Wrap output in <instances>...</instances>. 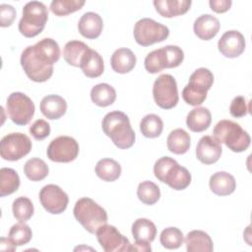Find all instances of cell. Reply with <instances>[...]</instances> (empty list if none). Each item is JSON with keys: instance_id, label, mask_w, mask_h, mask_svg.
Returning <instances> with one entry per match:
<instances>
[{"instance_id": "b9f144b4", "label": "cell", "mask_w": 252, "mask_h": 252, "mask_svg": "<svg viewBox=\"0 0 252 252\" xmlns=\"http://www.w3.org/2000/svg\"><path fill=\"white\" fill-rule=\"evenodd\" d=\"M229 112L235 118L245 116L249 112V106L247 105L245 97L241 95L235 96L230 103Z\"/></svg>"}, {"instance_id": "f546056e", "label": "cell", "mask_w": 252, "mask_h": 252, "mask_svg": "<svg viewBox=\"0 0 252 252\" xmlns=\"http://www.w3.org/2000/svg\"><path fill=\"white\" fill-rule=\"evenodd\" d=\"M91 98L97 106L105 107L115 101L116 92L112 86L106 83L97 84L91 90Z\"/></svg>"}, {"instance_id": "e0dca14e", "label": "cell", "mask_w": 252, "mask_h": 252, "mask_svg": "<svg viewBox=\"0 0 252 252\" xmlns=\"http://www.w3.org/2000/svg\"><path fill=\"white\" fill-rule=\"evenodd\" d=\"M221 144L213 136H203L196 147L197 158L205 164L217 162L221 156Z\"/></svg>"}, {"instance_id": "d4e9b609", "label": "cell", "mask_w": 252, "mask_h": 252, "mask_svg": "<svg viewBox=\"0 0 252 252\" xmlns=\"http://www.w3.org/2000/svg\"><path fill=\"white\" fill-rule=\"evenodd\" d=\"M80 68L87 77L97 78L104 71L102 57L97 51L89 48L81 60Z\"/></svg>"}, {"instance_id": "2e32d148", "label": "cell", "mask_w": 252, "mask_h": 252, "mask_svg": "<svg viewBox=\"0 0 252 252\" xmlns=\"http://www.w3.org/2000/svg\"><path fill=\"white\" fill-rule=\"evenodd\" d=\"M220 52L227 58H235L241 55L245 49V38L238 31H227L218 41Z\"/></svg>"}, {"instance_id": "d6a6232c", "label": "cell", "mask_w": 252, "mask_h": 252, "mask_svg": "<svg viewBox=\"0 0 252 252\" xmlns=\"http://www.w3.org/2000/svg\"><path fill=\"white\" fill-rule=\"evenodd\" d=\"M20 187V177L16 170L9 167L0 169V196L5 197L16 192Z\"/></svg>"}, {"instance_id": "e575fe53", "label": "cell", "mask_w": 252, "mask_h": 252, "mask_svg": "<svg viewBox=\"0 0 252 252\" xmlns=\"http://www.w3.org/2000/svg\"><path fill=\"white\" fill-rule=\"evenodd\" d=\"M140 130L147 138H157L163 130V122L157 114H147L140 122Z\"/></svg>"}, {"instance_id": "6da1fadb", "label": "cell", "mask_w": 252, "mask_h": 252, "mask_svg": "<svg viewBox=\"0 0 252 252\" xmlns=\"http://www.w3.org/2000/svg\"><path fill=\"white\" fill-rule=\"evenodd\" d=\"M104 134L113 144L122 150L131 148L135 143V132L131 127L128 116L122 111L108 112L101 122Z\"/></svg>"}, {"instance_id": "ee69618b", "label": "cell", "mask_w": 252, "mask_h": 252, "mask_svg": "<svg viewBox=\"0 0 252 252\" xmlns=\"http://www.w3.org/2000/svg\"><path fill=\"white\" fill-rule=\"evenodd\" d=\"M232 2L230 0H210L209 5L211 9L216 13H224L231 7Z\"/></svg>"}, {"instance_id": "4fadbf2b", "label": "cell", "mask_w": 252, "mask_h": 252, "mask_svg": "<svg viewBox=\"0 0 252 252\" xmlns=\"http://www.w3.org/2000/svg\"><path fill=\"white\" fill-rule=\"evenodd\" d=\"M21 65L28 78L36 83L47 81L53 74V66H48L41 63L35 57L32 50V45L28 46L22 52Z\"/></svg>"}, {"instance_id": "74e56055", "label": "cell", "mask_w": 252, "mask_h": 252, "mask_svg": "<svg viewBox=\"0 0 252 252\" xmlns=\"http://www.w3.org/2000/svg\"><path fill=\"white\" fill-rule=\"evenodd\" d=\"M159 241L160 244L166 249H177L182 245L184 236L179 228L170 226L161 231Z\"/></svg>"}, {"instance_id": "d590c367", "label": "cell", "mask_w": 252, "mask_h": 252, "mask_svg": "<svg viewBox=\"0 0 252 252\" xmlns=\"http://www.w3.org/2000/svg\"><path fill=\"white\" fill-rule=\"evenodd\" d=\"M137 196L142 203L151 206L159 200L160 191L156 183L146 180L139 184L137 189Z\"/></svg>"}, {"instance_id": "ab89813d", "label": "cell", "mask_w": 252, "mask_h": 252, "mask_svg": "<svg viewBox=\"0 0 252 252\" xmlns=\"http://www.w3.org/2000/svg\"><path fill=\"white\" fill-rule=\"evenodd\" d=\"M85 3L84 0H53L50 10L56 16H67L82 9Z\"/></svg>"}, {"instance_id": "ba28073f", "label": "cell", "mask_w": 252, "mask_h": 252, "mask_svg": "<svg viewBox=\"0 0 252 252\" xmlns=\"http://www.w3.org/2000/svg\"><path fill=\"white\" fill-rule=\"evenodd\" d=\"M169 35L166 26L156 22L150 18L139 20L134 27V38L142 46H149L157 42H161Z\"/></svg>"}, {"instance_id": "52a82bcc", "label": "cell", "mask_w": 252, "mask_h": 252, "mask_svg": "<svg viewBox=\"0 0 252 252\" xmlns=\"http://www.w3.org/2000/svg\"><path fill=\"white\" fill-rule=\"evenodd\" d=\"M184 59L183 50L177 45H166L153 50L145 58V68L151 74H156L166 68L178 67Z\"/></svg>"}, {"instance_id": "9a60e30c", "label": "cell", "mask_w": 252, "mask_h": 252, "mask_svg": "<svg viewBox=\"0 0 252 252\" xmlns=\"http://www.w3.org/2000/svg\"><path fill=\"white\" fill-rule=\"evenodd\" d=\"M39 201L48 213L58 215L66 210L69 198L59 186L48 184L41 188L39 192Z\"/></svg>"}, {"instance_id": "4dcf8cb0", "label": "cell", "mask_w": 252, "mask_h": 252, "mask_svg": "<svg viewBox=\"0 0 252 252\" xmlns=\"http://www.w3.org/2000/svg\"><path fill=\"white\" fill-rule=\"evenodd\" d=\"M94 170L100 179L112 182L119 178L121 174V165L112 158H102L97 161Z\"/></svg>"}, {"instance_id": "7a4b0ae2", "label": "cell", "mask_w": 252, "mask_h": 252, "mask_svg": "<svg viewBox=\"0 0 252 252\" xmlns=\"http://www.w3.org/2000/svg\"><path fill=\"white\" fill-rule=\"evenodd\" d=\"M154 173L156 178L174 190H184L191 183V174L188 169L169 157H162L155 162Z\"/></svg>"}, {"instance_id": "603a6c76", "label": "cell", "mask_w": 252, "mask_h": 252, "mask_svg": "<svg viewBox=\"0 0 252 252\" xmlns=\"http://www.w3.org/2000/svg\"><path fill=\"white\" fill-rule=\"evenodd\" d=\"M190 0H155L157 12L164 18H172L185 14L191 6Z\"/></svg>"}, {"instance_id": "7402d4cb", "label": "cell", "mask_w": 252, "mask_h": 252, "mask_svg": "<svg viewBox=\"0 0 252 252\" xmlns=\"http://www.w3.org/2000/svg\"><path fill=\"white\" fill-rule=\"evenodd\" d=\"M211 191L218 196H227L234 192L236 181L234 177L225 171H218L210 177Z\"/></svg>"}, {"instance_id": "5bb4252c", "label": "cell", "mask_w": 252, "mask_h": 252, "mask_svg": "<svg viewBox=\"0 0 252 252\" xmlns=\"http://www.w3.org/2000/svg\"><path fill=\"white\" fill-rule=\"evenodd\" d=\"M95 234L98 243L105 252L131 251L129 239L122 235L113 225L106 223L100 226Z\"/></svg>"}, {"instance_id": "7c38bea8", "label": "cell", "mask_w": 252, "mask_h": 252, "mask_svg": "<svg viewBox=\"0 0 252 252\" xmlns=\"http://www.w3.org/2000/svg\"><path fill=\"white\" fill-rule=\"evenodd\" d=\"M46 154L52 161L70 162L79 155V144L72 137L59 136L50 142Z\"/></svg>"}, {"instance_id": "d6986e66", "label": "cell", "mask_w": 252, "mask_h": 252, "mask_svg": "<svg viewBox=\"0 0 252 252\" xmlns=\"http://www.w3.org/2000/svg\"><path fill=\"white\" fill-rule=\"evenodd\" d=\"M103 29L101 17L94 12L85 13L78 23L79 32L86 38L94 39L98 37Z\"/></svg>"}, {"instance_id": "3957f363", "label": "cell", "mask_w": 252, "mask_h": 252, "mask_svg": "<svg viewBox=\"0 0 252 252\" xmlns=\"http://www.w3.org/2000/svg\"><path fill=\"white\" fill-rule=\"evenodd\" d=\"M213 134L220 144L223 143L234 153L244 152L250 146L249 134L238 123L231 120L219 121L214 127Z\"/></svg>"}, {"instance_id": "83f0119b", "label": "cell", "mask_w": 252, "mask_h": 252, "mask_svg": "<svg viewBox=\"0 0 252 252\" xmlns=\"http://www.w3.org/2000/svg\"><path fill=\"white\" fill-rule=\"evenodd\" d=\"M132 234L135 241H145L151 243L157 235L155 223L148 219H138L132 224Z\"/></svg>"}, {"instance_id": "f35d334b", "label": "cell", "mask_w": 252, "mask_h": 252, "mask_svg": "<svg viewBox=\"0 0 252 252\" xmlns=\"http://www.w3.org/2000/svg\"><path fill=\"white\" fill-rule=\"evenodd\" d=\"M32 231L31 227L23 221L14 224L9 231L8 238L16 245L22 246L29 243L32 239Z\"/></svg>"}, {"instance_id": "4316f807", "label": "cell", "mask_w": 252, "mask_h": 252, "mask_svg": "<svg viewBox=\"0 0 252 252\" xmlns=\"http://www.w3.org/2000/svg\"><path fill=\"white\" fill-rule=\"evenodd\" d=\"M212 122V115L207 107L193 108L187 115L186 125L192 131L196 133L207 130Z\"/></svg>"}, {"instance_id": "60d3db41", "label": "cell", "mask_w": 252, "mask_h": 252, "mask_svg": "<svg viewBox=\"0 0 252 252\" xmlns=\"http://www.w3.org/2000/svg\"><path fill=\"white\" fill-rule=\"evenodd\" d=\"M30 133L35 140L41 141L49 136L50 125L43 119H37L30 127Z\"/></svg>"}, {"instance_id": "44dd1931", "label": "cell", "mask_w": 252, "mask_h": 252, "mask_svg": "<svg viewBox=\"0 0 252 252\" xmlns=\"http://www.w3.org/2000/svg\"><path fill=\"white\" fill-rule=\"evenodd\" d=\"M40 111L48 119H59L66 113L67 102L57 94H48L40 101Z\"/></svg>"}, {"instance_id": "cb8c5ba5", "label": "cell", "mask_w": 252, "mask_h": 252, "mask_svg": "<svg viewBox=\"0 0 252 252\" xmlns=\"http://www.w3.org/2000/svg\"><path fill=\"white\" fill-rule=\"evenodd\" d=\"M136 56L129 48L116 49L110 58V64L114 72L126 74L132 71L136 65Z\"/></svg>"}, {"instance_id": "5b68a950", "label": "cell", "mask_w": 252, "mask_h": 252, "mask_svg": "<svg viewBox=\"0 0 252 252\" xmlns=\"http://www.w3.org/2000/svg\"><path fill=\"white\" fill-rule=\"evenodd\" d=\"M47 20L48 11L42 2H28L23 8V17L19 22V31L26 37H34L43 31Z\"/></svg>"}, {"instance_id": "7bdbcfd3", "label": "cell", "mask_w": 252, "mask_h": 252, "mask_svg": "<svg viewBox=\"0 0 252 252\" xmlns=\"http://www.w3.org/2000/svg\"><path fill=\"white\" fill-rule=\"evenodd\" d=\"M15 18H16V10L12 5H9V4L0 5V26L2 28L11 26Z\"/></svg>"}, {"instance_id": "484cf974", "label": "cell", "mask_w": 252, "mask_h": 252, "mask_svg": "<svg viewBox=\"0 0 252 252\" xmlns=\"http://www.w3.org/2000/svg\"><path fill=\"white\" fill-rule=\"evenodd\" d=\"M186 249L188 252H212L214 249L213 240L203 230H192L185 237Z\"/></svg>"}, {"instance_id": "8fae6325", "label": "cell", "mask_w": 252, "mask_h": 252, "mask_svg": "<svg viewBox=\"0 0 252 252\" xmlns=\"http://www.w3.org/2000/svg\"><path fill=\"white\" fill-rule=\"evenodd\" d=\"M31 150L32 141L23 133H10L1 140L0 155L5 160H19L27 156Z\"/></svg>"}, {"instance_id": "277c9868", "label": "cell", "mask_w": 252, "mask_h": 252, "mask_svg": "<svg viewBox=\"0 0 252 252\" xmlns=\"http://www.w3.org/2000/svg\"><path fill=\"white\" fill-rule=\"evenodd\" d=\"M78 222L90 233H95L97 229L107 223V213L93 199L84 197L79 199L73 210Z\"/></svg>"}, {"instance_id": "8d00e7d4", "label": "cell", "mask_w": 252, "mask_h": 252, "mask_svg": "<svg viewBox=\"0 0 252 252\" xmlns=\"http://www.w3.org/2000/svg\"><path fill=\"white\" fill-rule=\"evenodd\" d=\"M13 215L19 221H27L29 220L34 212L33 205L32 201L28 197H19L13 202Z\"/></svg>"}, {"instance_id": "f1b7e54d", "label": "cell", "mask_w": 252, "mask_h": 252, "mask_svg": "<svg viewBox=\"0 0 252 252\" xmlns=\"http://www.w3.org/2000/svg\"><path fill=\"white\" fill-rule=\"evenodd\" d=\"M190 135L183 129H174L167 137V149L175 155H183L190 148Z\"/></svg>"}, {"instance_id": "bcb514c9", "label": "cell", "mask_w": 252, "mask_h": 252, "mask_svg": "<svg viewBox=\"0 0 252 252\" xmlns=\"http://www.w3.org/2000/svg\"><path fill=\"white\" fill-rule=\"evenodd\" d=\"M16 245L9 239L2 237L0 241V249L2 251H15L16 250Z\"/></svg>"}, {"instance_id": "836d02e7", "label": "cell", "mask_w": 252, "mask_h": 252, "mask_svg": "<svg viewBox=\"0 0 252 252\" xmlns=\"http://www.w3.org/2000/svg\"><path fill=\"white\" fill-rule=\"evenodd\" d=\"M48 166L44 160L38 158H30L24 165L26 176L32 181H40L48 175Z\"/></svg>"}, {"instance_id": "ac0fdd59", "label": "cell", "mask_w": 252, "mask_h": 252, "mask_svg": "<svg viewBox=\"0 0 252 252\" xmlns=\"http://www.w3.org/2000/svg\"><path fill=\"white\" fill-rule=\"evenodd\" d=\"M35 57L43 64L53 66L60 58V48L58 43L49 37L42 38L32 45Z\"/></svg>"}, {"instance_id": "30bf717a", "label": "cell", "mask_w": 252, "mask_h": 252, "mask_svg": "<svg viewBox=\"0 0 252 252\" xmlns=\"http://www.w3.org/2000/svg\"><path fill=\"white\" fill-rule=\"evenodd\" d=\"M153 95L156 103L162 109L173 108L179 99L177 84L173 76L160 75L154 83Z\"/></svg>"}, {"instance_id": "1f68e13d", "label": "cell", "mask_w": 252, "mask_h": 252, "mask_svg": "<svg viewBox=\"0 0 252 252\" xmlns=\"http://www.w3.org/2000/svg\"><path fill=\"white\" fill-rule=\"evenodd\" d=\"M89 48L90 47L83 41H68L64 46L63 57L69 65H72L74 67H80L81 60Z\"/></svg>"}, {"instance_id": "ffe728a7", "label": "cell", "mask_w": 252, "mask_h": 252, "mask_svg": "<svg viewBox=\"0 0 252 252\" xmlns=\"http://www.w3.org/2000/svg\"><path fill=\"white\" fill-rule=\"evenodd\" d=\"M220 27V21L216 17L210 14H204L195 20L193 30L194 33L200 39L210 40L217 35Z\"/></svg>"}, {"instance_id": "9c48e42d", "label": "cell", "mask_w": 252, "mask_h": 252, "mask_svg": "<svg viewBox=\"0 0 252 252\" xmlns=\"http://www.w3.org/2000/svg\"><path fill=\"white\" fill-rule=\"evenodd\" d=\"M7 112L10 119L20 126L27 125L34 114V103L25 94L20 92L12 93L6 102Z\"/></svg>"}, {"instance_id": "8992f818", "label": "cell", "mask_w": 252, "mask_h": 252, "mask_svg": "<svg viewBox=\"0 0 252 252\" xmlns=\"http://www.w3.org/2000/svg\"><path fill=\"white\" fill-rule=\"evenodd\" d=\"M213 83V73L207 68H198L191 74L188 85H186L182 91L184 101L193 106L202 104L205 101L207 92L212 88Z\"/></svg>"}, {"instance_id": "f6af8a7d", "label": "cell", "mask_w": 252, "mask_h": 252, "mask_svg": "<svg viewBox=\"0 0 252 252\" xmlns=\"http://www.w3.org/2000/svg\"><path fill=\"white\" fill-rule=\"evenodd\" d=\"M131 251L139 252H151L152 248L149 242L145 241H135L134 244H131Z\"/></svg>"}]
</instances>
